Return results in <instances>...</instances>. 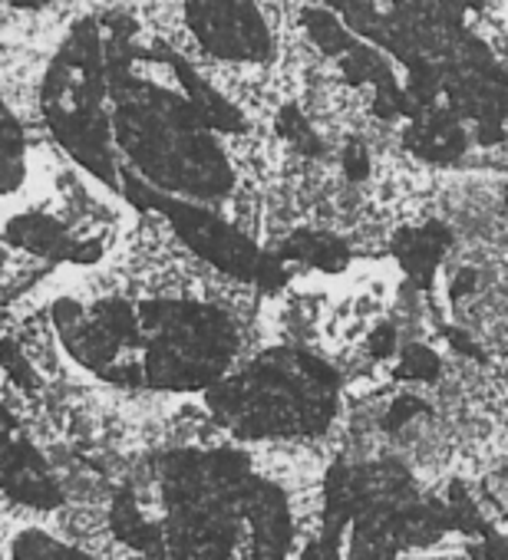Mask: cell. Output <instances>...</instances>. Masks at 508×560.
Here are the masks:
<instances>
[{
    "instance_id": "obj_10",
    "label": "cell",
    "mask_w": 508,
    "mask_h": 560,
    "mask_svg": "<svg viewBox=\"0 0 508 560\" xmlns=\"http://www.w3.org/2000/svg\"><path fill=\"white\" fill-rule=\"evenodd\" d=\"M169 67L175 70V80L182 83V93L185 100L192 103V109L198 113V119L218 136V132H228V136H238L244 132V116L234 103H228L218 90H211L185 60L178 57H169Z\"/></svg>"
},
{
    "instance_id": "obj_3",
    "label": "cell",
    "mask_w": 508,
    "mask_h": 560,
    "mask_svg": "<svg viewBox=\"0 0 508 560\" xmlns=\"http://www.w3.org/2000/svg\"><path fill=\"white\" fill-rule=\"evenodd\" d=\"M340 376L301 347H272L205 393L208 419L234 439L324 435L337 419Z\"/></svg>"
},
{
    "instance_id": "obj_5",
    "label": "cell",
    "mask_w": 508,
    "mask_h": 560,
    "mask_svg": "<svg viewBox=\"0 0 508 560\" xmlns=\"http://www.w3.org/2000/svg\"><path fill=\"white\" fill-rule=\"evenodd\" d=\"M185 21L218 60L265 63L272 57V31L254 0H185Z\"/></svg>"
},
{
    "instance_id": "obj_15",
    "label": "cell",
    "mask_w": 508,
    "mask_h": 560,
    "mask_svg": "<svg viewBox=\"0 0 508 560\" xmlns=\"http://www.w3.org/2000/svg\"><path fill=\"white\" fill-rule=\"evenodd\" d=\"M301 24H304L308 37H311V44H314L321 54H327V57H337V60H340L347 50H354V47H357V40L347 34L344 21H340V18H334L331 11L308 8V11L301 14Z\"/></svg>"
},
{
    "instance_id": "obj_16",
    "label": "cell",
    "mask_w": 508,
    "mask_h": 560,
    "mask_svg": "<svg viewBox=\"0 0 508 560\" xmlns=\"http://www.w3.org/2000/svg\"><path fill=\"white\" fill-rule=\"evenodd\" d=\"M275 126H278V136H281L295 152H301V155H308V159L324 155V139L318 136V129L311 126V119H308L298 106H281Z\"/></svg>"
},
{
    "instance_id": "obj_4",
    "label": "cell",
    "mask_w": 508,
    "mask_h": 560,
    "mask_svg": "<svg viewBox=\"0 0 508 560\" xmlns=\"http://www.w3.org/2000/svg\"><path fill=\"white\" fill-rule=\"evenodd\" d=\"M109 70L103 31L96 21H80L60 44L44 86L41 109L60 149L83 165L96 182L119 188V162L109 119Z\"/></svg>"
},
{
    "instance_id": "obj_9",
    "label": "cell",
    "mask_w": 508,
    "mask_h": 560,
    "mask_svg": "<svg viewBox=\"0 0 508 560\" xmlns=\"http://www.w3.org/2000/svg\"><path fill=\"white\" fill-rule=\"evenodd\" d=\"M285 267H311L321 273H337L350 264V244L324 228H298L285 241H278V250H272Z\"/></svg>"
},
{
    "instance_id": "obj_11",
    "label": "cell",
    "mask_w": 508,
    "mask_h": 560,
    "mask_svg": "<svg viewBox=\"0 0 508 560\" xmlns=\"http://www.w3.org/2000/svg\"><path fill=\"white\" fill-rule=\"evenodd\" d=\"M27 178V132L0 100V195H14Z\"/></svg>"
},
{
    "instance_id": "obj_14",
    "label": "cell",
    "mask_w": 508,
    "mask_h": 560,
    "mask_svg": "<svg viewBox=\"0 0 508 560\" xmlns=\"http://www.w3.org/2000/svg\"><path fill=\"white\" fill-rule=\"evenodd\" d=\"M337 63H340V73H344V80H347L350 86H370V90H380V86L396 83L390 60H386V57H380V54H377L373 47H367V44H357V47H354V50H347Z\"/></svg>"
},
{
    "instance_id": "obj_2",
    "label": "cell",
    "mask_w": 508,
    "mask_h": 560,
    "mask_svg": "<svg viewBox=\"0 0 508 560\" xmlns=\"http://www.w3.org/2000/svg\"><path fill=\"white\" fill-rule=\"evenodd\" d=\"M123 360L106 380L119 389L162 396H205L241 357V324L215 301L192 294L132 298Z\"/></svg>"
},
{
    "instance_id": "obj_6",
    "label": "cell",
    "mask_w": 508,
    "mask_h": 560,
    "mask_svg": "<svg viewBox=\"0 0 508 560\" xmlns=\"http://www.w3.org/2000/svg\"><path fill=\"white\" fill-rule=\"evenodd\" d=\"M4 241L44 264H73L93 267L103 260V241L77 234L67 221L47 211H21L4 224Z\"/></svg>"
},
{
    "instance_id": "obj_12",
    "label": "cell",
    "mask_w": 508,
    "mask_h": 560,
    "mask_svg": "<svg viewBox=\"0 0 508 560\" xmlns=\"http://www.w3.org/2000/svg\"><path fill=\"white\" fill-rule=\"evenodd\" d=\"M8 553L11 560H100L80 550V544L50 534L47 527H21L8 544Z\"/></svg>"
},
{
    "instance_id": "obj_13",
    "label": "cell",
    "mask_w": 508,
    "mask_h": 560,
    "mask_svg": "<svg viewBox=\"0 0 508 560\" xmlns=\"http://www.w3.org/2000/svg\"><path fill=\"white\" fill-rule=\"evenodd\" d=\"M446 376V360L429 343L403 340L396 360H393V380L406 386H436Z\"/></svg>"
},
{
    "instance_id": "obj_1",
    "label": "cell",
    "mask_w": 508,
    "mask_h": 560,
    "mask_svg": "<svg viewBox=\"0 0 508 560\" xmlns=\"http://www.w3.org/2000/svg\"><path fill=\"white\" fill-rule=\"evenodd\" d=\"M113 145L159 195L208 205L234 191V168L192 103L132 70L109 73Z\"/></svg>"
},
{
    "instance_id": "obj_18",
    "label": "cell",
    "mask_w": 508,
    "mask_h": 560,
    "mask_svg": "<svg viewBox=\"0 0 508 560\" xmlns=\"http://www.w3.org/2000/svg\"><path fill=\"white\" fill-rule=\"evenodd\" d=\"M11 8H18V11H44V8H50L54 0H8Z\"/></svg>"
},
{
    "instance_id": "obj_17",
    "label": "cell",
    "mask_w": 508,
    "mask_h": 560,
    "mask_svg": "<svg viewBox=\"0 0 508 560\" xmlns=\"http://www.w3.org/2000/svg\"><path fill=\"white\" fill-rule=\"evenodd\" d=\"M340 165H344V175H347L350 182L370 178V152H367L360 142H350V145L340 152Z\"/></svg>"
},
{
    "instance_id": "obj_7",
    "label": "cell",
    "mask_w": 508,
    "mask_h": 560,
    "mask_svg": "<svg viewBox=\"0 0 508 560\" xmlns=\"http://www.w3.org/2000/svg\"><path fill=\"white\" fill-rule=\"evenodd\" d=\"M393 257L416 288H429L452 250V231L439 221L406 224L393 234Z\"/></svg>"
},
{
    "instance_id": "obj_8",
    "label": "cell",
    "mask_w": 508,
    "mask_h": 560,
    "mask_svg": "<svg viewBox=\"0 0 508 560\" xmlns=\"http://www.w3.org/2000/svg\"><path fill=\"white\" fill-rule=\"evenodd\" d=\"M403 145L432 165H449L459 162L469 149V132L459 122V116H452L449 109H429L419 119H413L403 132Z\"/></svg>"
},
{
    "instance_id": "obj_19",
    "label": "cell",
    "mask_w": 508,
    "mask_h": 560,
    "mask_svg": "<svg viewBox=\"0 0 508 560\" xmlns=\"http://www.w3.org/2000/svg\"><path fill=\"white\" fill-rule=\"evenodd\" d=\"M505 214H508V185H505Z\"/></svg>"
}]
</instances>
